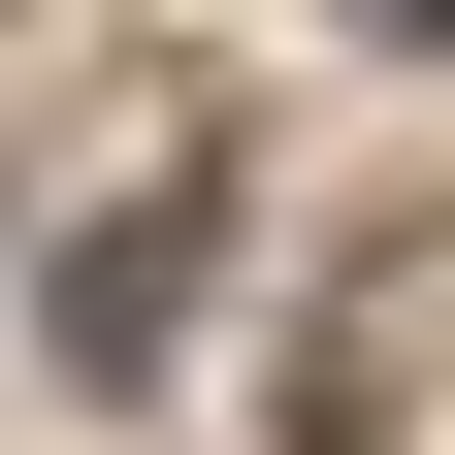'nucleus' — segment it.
Wrapping results in <instances>:
<instances>
[{
	"instance_id": "1",
	"label": "nucleus",
	"mask_w": 455,
	"mask_h": 455,
	"mask_svg": "<svg viewBox=\"0 0 455 455\" xmlns=\"http://www.w3.org/2000/svg\"><path fill=\"white\" fill-rule=\"evenodd\" d=\"M196 293H228V228H196V196L66 228V358H98V390H131V358H196Z\"/></svg>"
}]
</instances>
